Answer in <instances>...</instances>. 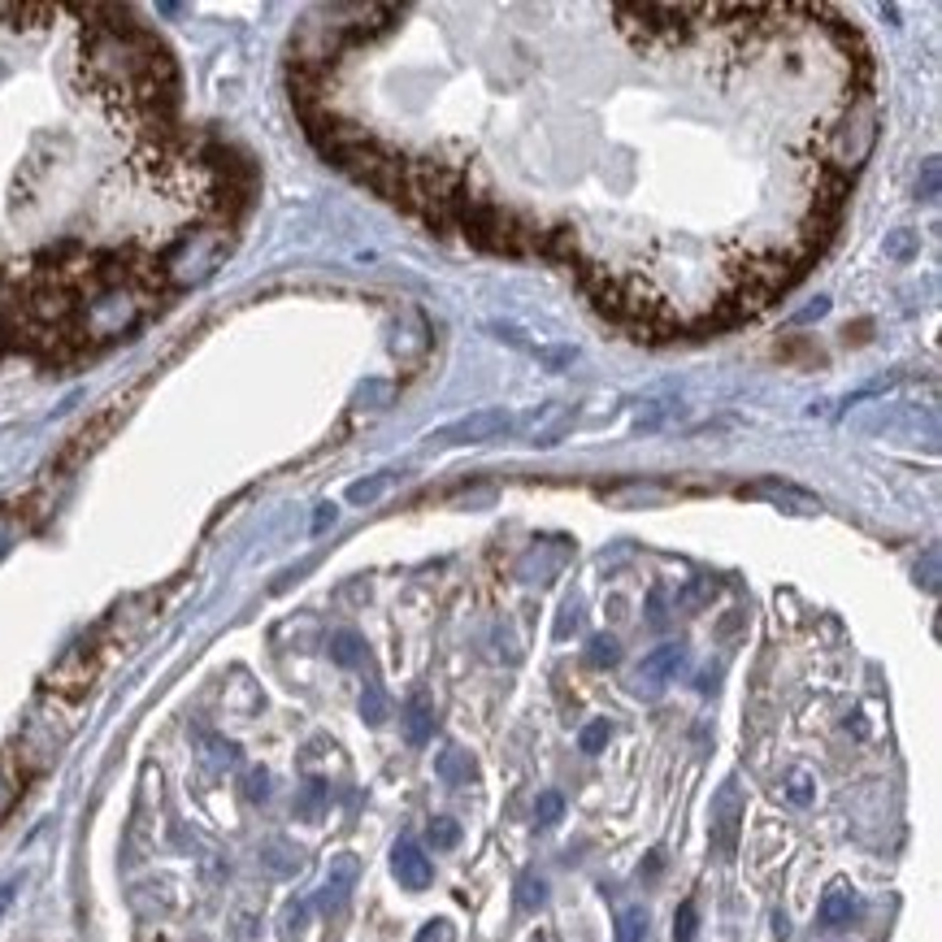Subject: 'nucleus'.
<instances>
[{
	"label": "nucleus",
	"mask_w": 942,
	"mask_h": 942,
	"mask_svg": "<svg viewBox=\"0 0 942 942\" xmlns=\"http://www.w3.org/2000/svg\"><path fill=\"white\" fill-rule=\"evenodd\" d=\"M360 717L369 721V725H383V721H387V695H383L378 682L365 686V695H360Z\"/></svg>",
	"instance_id": "nucleus-15"
},
{
	"label": "nucleus",
	"mask_w": 942,
	"mask_h": 942,
	"mask_svg": "<svg viewBox=\"0 0 942 942\" xmlns=\"http://www.w3.org/2000/svg\"><path fill=\"white\" fill-rule=\"evenodd\" d=\"M435 773H439L448 786H465V782L474 777V761H469L460 747H448V752L435 761Z\"/></svg>",
	"instance_id": "nucleus-10"
},
{
	"label": "nucleus",
	"mask_w": 942,
	"mask_h": 942,
	"mask_svg": "<svg viewBox=\"0 0 942 942\" xmlns=\"http://www.w3.org/2000/svg\"><path fill=\"white\" fill-rule=\"evenodd\" d=\"M561 816H565V800H561L556 791H543V795H538V804H535V821L538 825H556Z\"/></svg>",
	"instance_id": "nucleus-20"
},
{
	"label": "nucleus",
	"mask_w": 942,
	"mask_h": 942,
	"mask_svg": "<svg viewBox=\"0 0 942 942\" xmlns=\"http://www.w3.org/2000/svg\"><path fill=\"white\" fill-rule=\"evenodd\" d=\"M855 916H860V895L847 882H834L825 891V899H821V908H816V925L821 930H847Z\"/></svg>",
	"instance_id": "nucleus-6"
},
{
	"label": "nucleus",
	"mask_w": 942,
	"mask_h": 942,
	"mask_svg": "<svg viewBox=\"0 0 942 942\" xmlns=\"http://www.w3.org/2000/svg\"><path fill=\"white\" fill-rule=\"evenodd\" d=\"M786 795H791V804H812V777L807 773H795L791 777V786H786Z\"/></svg>",
	"instance_id": "nucleus-22"
},
{
	"label": "nucleus",
	"mask_w": 942,
	"mask_h": 942,
	"mask_svg": "<svg viewBox=\"0 0 942 942\" xmlns=\"http://www.w3.org/2000/svg\"><path fill=\"white\" fill-rule=\"evenodd\" d=\"M743 495H756V499H773V504H791L795 513H816L821 504L812 499L807 492H800V487H791V483H777V478H764V483H756V487H743Z\"/></svg>",
	"instance_id": "nucleus-9"
},
{
	"label": "nucleus",
	"mask_w": 942,
	"mask_h": 942,
	"mask_svg": "<svg viewBox=\"0 0 942 942\" xmlns=\"http://www.w3.org/2000/svg\"><path fill=\"white\" fill-rule=\"evenodd\" d=\"M682 665H686V647H682V643H661L656 652L643 656V665H638V686L656 691V686H665L670 677H677Z\"/></svg>",
	"instance_id": "nucleus-7"
},
{
	"label": "nucleus",
	"mask_w": 942,
	"mask_h": 942,
	"mask_svg": "<svg viewBox=\"0 0 942 942\" xmlns=\"http://www.w3.org/2000/svg\"><path fill=\"white\" fill-rule=\"evenodd\" d=\"M335 522V504H321V513H317V522H314V531H326Z\"/></svg>",
	"instance_id": "nucleus-28"
},
{
	"label": "nucleus",
	"mask_w": 942,
	"mask_h": 942,
	"mask_svg": "<svg viewBox=\"0 0 942 942\" xmlns=\"http://www.w3.org/2000/svg\"><path fill=\"white\" fill-rule=\"evenodd\" d=\"M391 873H396V882L404 891H426L435 882V864H430V855L422 852L417 839H400L391 847Z\"/></svg>",
	"instance_id": "nucleus-4"
},
{
	"label": "nucleus",
	"mask_w": 942,
	"mask_h": 942,
	"mask_svg": "<svg viewBox=\"0 0 942 942\" xmlns=\"http://www.w3.org/2000/svg\"><path fill=\"white\" fill-rule=\"evenodd\" d=\"M738 830H743V791H738V777H725L717 800H713V830H708L713 852H717L721 860L734 855V847H738Z\"/></svg>",
	"instance_id": "nucleus-3"
},
{
	"label": "nucleus",
	"mask_w": 942,
	"mask_h": 942,
	"mask_svg": "<svg viewBox=\"0 0 942 942\" xmlns=\"http://www.w3.org/2000/svg\"><path fill=\"white\" fill-rule=\"evenodd\" d=\"M608 738H613V725H608V721L599 717V721H591V725H586V730H583V738H578V743H583V752H586V756H599V752L608 747Z\"/></svg>",
	"instance_id": "nucleus-19"
},
{
	"label": "nucleus",
	"mask_w": 942,
	"mask_h": 942,
	"mask_svg": "<svg viewBox=\"0 0 942 942\" xmlns=\"http://www.w3.org/2000/svg\"><path fill=\"white\" fill-rule=\"evenodd\" d=\"M617 942H647V908H626L617 916Z\"/></svg>",
	"instance_id": "nucleus-14"
},
{
	"label": "nucleus",
	"mask_w": 942,
	"mask_h": 942,
	"mask_svg": "<svg viewBox=\"0 0 942 942\" xmlns=\"http://www.w3.org/2000/svg\"><path fill=\"white\" fill-rule=\"evenodd\" d=\"M908 248H912V235H895V239L886 244V252H895V257H903Z\"/></svg>",
	"instance_id": "nucleus-27"
},
{
	"label": "nucleus",
	"mask_w": 942,
	"mask_h": 942,
	"mask_svg": "<svg viewBox=\"0 0 942 942\" xmlns=\"http://www.w3.org/2000/svg\"><path fill=\"white\" fill-rule=\"evenodd\" d=\"M916 196H921V200H934V196H939V161H934V157L925 161V179L916 182Z\"/></svg>",
	"instance_id": "nucleus-21"
},
{
	"label": "nucleus",
	"mask_w": 942,
	"mask_h": 942,
	"mask_svg": "<svg viewBox=\"0 0 942 942\" xmlns=\"http://www.w3.org/2000/svg\"><path fill=\"white\" fill-rule=\"evenodd\" d=\"M547 903V882L538 877L535 869H526L522 877H517V908H526V912H538Z\"/></svg>",
	"instance_id": "nucleus-13"
},
{
	"label": "nucleus",
	"mask_w": 942,
	"mask_h": 942,
	"mask_svg": "<svg viewBox=\"0 0 942 942\" xmlns=\"http://www.w3.org/2000/svg\"><path fill=\"white\" fill-rule=\"evenodd\" d=\"M695 930H700V912H695V899H686L673 916V942H695Z\"/></svg>",
	"instance_id": "nucleus-17"
},
{
	"label": "nucleus",
	"mask_w": 942,
	"mask_h": 942,
	"mask_svg": "<svg viewBox=\"0 0 942 942\" xmlns=\"http://www.w3.org/2000/svg\"><path fill=\"white\" fill-rule=\"evenodd\" d=\"M456 843H460V825H456L452 816H435V821H430V847H435V852H452Z\"/></svg>",
	"instance_id": "nucleus-16"
},
{
	"label": "nucleus",
	"mask_w": 942,
	"mask_h": 942,
	"mask_svg": "<svg viewBox=\"0 0 942 942\" xmlns=\"http://www.w3.org/2000/svg\"><path fill=\"white\" fill-rule=\"evenodd\" d=\"M622 661V643L613 638V634H595L591 643H586V665H595V670H613Z\"/></svg>",
	"instance_id": "nucleus-12"
},
{
	"label": "nucleus",
	"mask_w": 942,
	"mask_h": 942,
	"mask_svg": "<svg viewBox=\"0 0 942 942\" xmlns=\"http://www.w3.org/2000/svg\"><path fill=\"white\" fill-rule=\"evenodd\" d=\"M248 791H252V800H266V795H269V773H266V769H252V777H248Z\"/></svg>",
	"instance_id": "nucleus-24"
},
{
	"label": "nucleus",
	"mask_w": 942,
	"mask_h": 942,
	"mask_svg": "<svg viewBox=\"0 0 942 942\" xmlns=\"http://www.w3.org/2000/svg\"><path fill=\"white\" fill-rule=\"evenodd\" d=\"M513 426H517V417H513L508 408H478V413H469V417H456V422H448V426L430 430V435H426V444H430V448L495 444V439H504Z\"/></svg>",
	"instance_id": "nucleus-2"
},
{
	"label": "nucleus",
	"mask_w": 942,
	"mask_h": 942,
	"mask_svg": "<svg viewBox=\"0 0 942 942\" xmlns=\"http://www.w3.org/2000/svg\"><path fill=\"white\" fill-rule=\"evenodd\" d=\"M387 487H391V474H374V478H365V483H353V487H348V499H353V504H374Z\"/></svg>",
	"instance_id": "nucleus-18"
},
{
	"label": "nucleus",
	"mask_w": 942,
	"mask_h": 942,
	"mask_svg": "<svg viewBox=\"0 0 942 942\" xmlns=\"http://www.w3.org/2000/svg\"><path fill=\"white\" fill-rule=\"evenodd\" d=\"M830 314V300L825 296H816V305H807L804 314H800V321H812V317H825Z\"/></svg>",
	"instance_id": "nucleus-26"
},
{
	"label": "nucleus",
	"mask_w": 942,
	"mask_h": 942,
	"mask_svg": "<svg viewBox=\"0 0 942 942\" xmlns=\"http://www.w3.org/2000/svg\"><path fill=\"white\" fill-rule=\"evenodd\" d=\"M417 942H452V925L448 921H430V925H422Z\"/></svg>",
	"instance_id": "nucleus-23"
},
{
	"label": "nucleus",
	"mask_w": 942,
	"mask_h": 942,
	"mask_svg": "<svg viewBox=\"0 0 942 942\" xmlns=\"http://www.w3.org/2000/svg\"><path fill=\"white\" fill-rule=\"evenodd\" d=\"M357 855H339L335 864H330V873H326V882H321V891H317V908L321 912H339L348 895H353V886H357Z\"/></svg>",
	"instance_id": "nucleus-5"
},
{
	"label": "nucleus",
	"mask_w": 942,
	"mask_h": 942,
	"mask_svg": "<svg viewBox=\"0 0 942 942\" xmlns=\"http://www.w3.org/2000/svg\"><path fill=\"white\" fill-rule=\"evenodd\" d=\"M404 734H408L413 747H426L430 734H435V708H430V700L422 691L408 695V704H404Z\"/></svg>",
	"instance_id": "nucleus-8"
},
{
	"label": "nucleus",
	"mask_w": 942,
	"mask_h": 942,
	"mask_svg": "<svg viewBox=\"0 0 942 942\" xmlns=\"http://www.w3.org/2000/svg\"><path fill=\"white\" fill-rule=\"evenodd\" d=\"M330 656H335V665H344V670L360 665V661H365V643H360V634L339 629V634L330 638Z\"/></svg>",
	"instance_id": "nucleus-11"
},
{
	"label": "nucleus",
	"mask_w": 942,
	"mask_h": 942,
	"mask_svg": "<svg viewBox=\"0 0 942 942\" xmlns=\"http://www.w3.org/2000/svg\"><path fill=\"white\" fill-rule=\"evenodd\" d=\"M9 800H13V786H9V777H4V773H0V812H4V807H9Z\"/></svg>",
	"instance_id": "nucleus-30"
},
{
	"label": "nucleus",
	"mask_w": 942,
	"mask_h": 942,
	"mask_svg": "<svg viewBox=\"0 0 942 942\" xmlns=\"http://www.w3.org/2000/svg\"><path fill=\"white\" fill-rule=\"evenodd\" d=\"M13 895H18V882H4V886H0V916H4V908L13 903Z\"/></svg>",
	"instance_id": "nucleus-29"
},
{
	"label": "nucleus",
	"mask_w": 942,
	"mask_h": 942,
	"mask_svg": "<svg viewBox=\"0 0 942 942\" xmlns=\"http://www.w3.org/2000/svg\"><path fill=\"white\" fill-rule=\"evenodd\" d=\"M305 916H309V912H305V903H296V908H287V921H282V925H287V934H291V930L300 934V930H305Z\"/></svg>",
	"instance_id": "nucleus-25"
},
{
	"label": "nucleus",
	"mask_w": 942,
	"mask_h": 942,
	"mask_svg": "<svg viewBox=\"0 0 942 942\" xmlns=\"http://www.w3.org/2000/svg\"><path fill=\"white\" fill-rule=\"evenodd\" d=\"M704 9L695 4H617V27L622 36H629L634 44L643 48H656V44H682L700 22Z\"/></svg>",
	"instance_id": "nucleus-1"
}]
</instances>
